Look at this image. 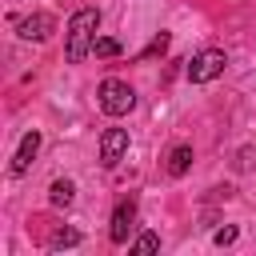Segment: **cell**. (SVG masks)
<instances>
[{"mask_svg":"<svg viewBox=\"0 0 256 256\" xmlns=\"http://www.w3.org/2000/svg\"><path fill=\"white\" fill-rule=\"evenodd\" d=\"M168 44H172V36H168V32H160V36L140 52V60H156V56H164V52H168Z\"/></svg>","mask_w":256,"mask_h":256,"instance_id":"cell-10","label":"cell"},{"mask_svg":"<svg viewBox=\"0 0 256 256\" xmlns=\"http://www.w3.org/2000/svg\"><path fill=\"white\" fill-rule=\"evenodd\" d=\"M224 68H228V56L220 48H204V52H196L188 60V80L192 84H208V80L224 76Z\"/></svg>","mask_w":256,"mask_h":256,"instance_id":"cell-3","label":"cell"},{"mask_svg":"<svg viewBox=\"0 0 256 256\" xmlns=\"http://www.w3.org/2000/svg\"><path fill=\"white\" fill-rule=\"evenodd\" d=\"M124 152H128V132L124 128H108L100 136V164L104 168H116L124 160Z\"/></svg>","mask_w":256,"mask_h":256,"instance_id":"cell-6","label":"cell"},{"mask_svg":"<svg viewBox=\"0 0 256 256\" xmlns=\"http://www.w3.org/2000/svg\"><path fill=\"white\" fill-rule=\"evenodd\" d=\"M100 108H104V116H128L132 108H136V92H132V84L128 80H120V76H108L104 84H100Z\"/></svg>","mask_w":256,"mask_h":256,"instance_id":"cell-2","label":"cell"},{"mask_svg":"<svg viewBox=\"0 0 256 256\" xmlns=\"http://www.w3.org/2000/svg\"><path fill=\"white\" fill-rule=\"evenodd\" d=\"M48 244H52V248H76V244H80V232H72V228L52 232V236H48Z\"/></svg>","mask_w":256,"mask_h":256,"instance_id":"cell-11","label":"cell"},{"mask_svg":"<svg viewBox=\"0 0 256 256\" xmlns=\"http://www.w3.org/2000/svg\"><path fill=\"white\" fill-rule=\"evenodd\" d=\"M72 196H76V184H72V180H52L48 200H52L56 208H68V204H72Z\"/></svg>","mask_w":256,"mask_h":256,"instance_id":"cell-9","label":"cell"},{"mask_svg":"<svg viewBox=\"0 0 256 256\" xmlns=\"http://www.w3.org/2000/svg\"><path fill=\"white\" fill-rule=\"evenodd\" d=\"M132 228H136V200L132 196H124L116 208H112V224H108V240L112 244H128V236H132Z\"/></svg>","mask_w":256,"mask_h":256,"instance_id":"cell-4","label":"cell"},{"mask_svg":"<svg viewBox=\"0 0 256 256\" xmlns=\"http://www.w3.org/2000/svg\"><path fill=\"white\" fill-rule=\"evenodd\" d=\"M156 248H160V236H156V232H144V236L132 244V252H156Z\"/></svg>","mask_w":256,"mask_h":256,"instance_id":"cell-13","label":"cell"},{"mask_svg":"<svg viewBox=\"0 0 256 256\" xmlns=\"http://www.w3.org/2000/svg\"><path fill=\"white\" fill-rule=\"evenodd\" d=\"M36 152H40V132L32 128V132L20 136V148H16V156H12V176H24V172L32 168V160H36Z\"/></svg>","mask_w":256,"mask_h":256,"instance_id":"cell-7","label":"cell"},{"mask_svg":"<svg viewBox=\"0 0 256 256\" xmlns=\"http://www.w3.org/2000/svg\"><path fill=\"white\" fill-rule=\"evenodd\" d=\"M56 32V20L48 16V12H32V16H24V20H16V36L20 40H48Z\"/></svg>","mask_w":256,"mask_h":256,"instance_id":"cell-5","label":"cell"},{"mask_svg":"<svg viewBox=\"0 0 256 256\" xmlns=\"http://www.w3.org/2000/svg\"><path fill=\"white\" fill-rule=\"evenodd\" d=\"M188 168H192V148L188 144H176L168 152V176H184Z\"/></svg>","mask_w":256,"mask_h":256,"instance_id":"cell-8","label":"cell"},{"mask_svg":"<svg viewBox=\"0 0 256 256\" xmlns=\"http://www.w3.org/2000/svg\"><path fill=\"white\" fill-rule=\"evenodd\" d=\"M236 236H240V232H236L232 224H228V228H216V232H212V240H216L220 248H228V244H236Z\"/></svg>","mask_w":256,"mask_h":256,"instance_id":"cell-14","label":"cell"},{"mask_svg":"<svg viewBox=\"0 0 256 256\" xmlns=\"http://www.w3.org/2000/svg\"><path fill=\"white\" fill-rule=\"evenodd\" d=\"M92 52H96V56H120V40H112V36H96Z\"/></svg>","mask_w":256,"mask_h":256,"instance_id":"cell-12","label":"cell"},{"mask_svg":"<svg viewBox=\"0 0 256 256\" xmlns=\"http://www.w3.org/2000/svg\"><path fill=\"white\" fill-rule=\"evenodd\" d=\"M96 28H100V12H96V8H76V12H72V20H68V28H64V56H68V64H80V60L92 52Z\"/></svg>","mask_w":256,"mask_h":256,"instance_id":"cell-1","label":"cell"}]
</instances>
